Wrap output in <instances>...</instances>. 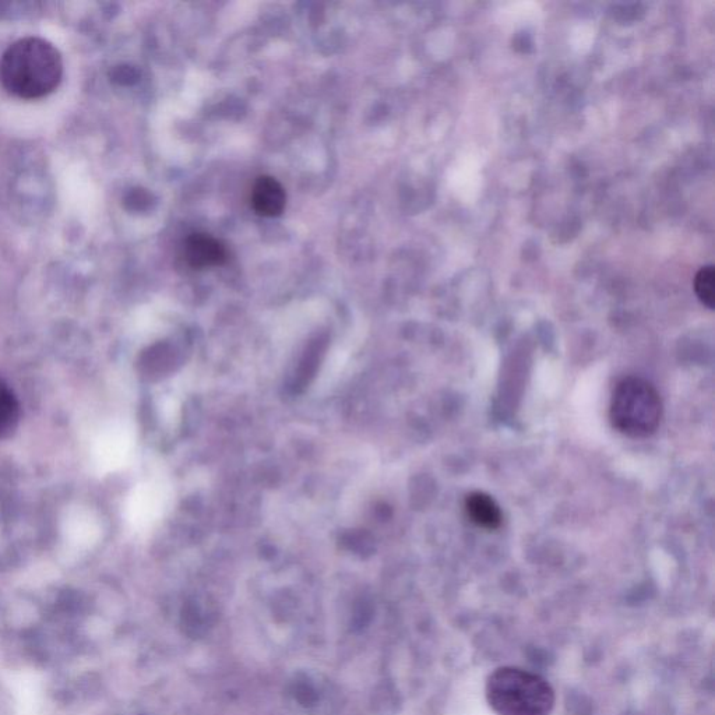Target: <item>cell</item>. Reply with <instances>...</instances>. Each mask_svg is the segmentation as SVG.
I'll list each match as a JSON object with an SVG mask.
<instances>
[{"instance_id": "52a82bcc", "label": "cell", "mask_w": 715, "mask_h": 715, "mask_svg": "<svg viewBox=\"0 0 715 715\" xmlns=\"http://www.w3.org/2000/svg\"><path fill=\"white\" fill-rule=\"evenodd\" d=\"M697 298L704 306L714 309L715 306V271L713 266L703 267L697 273L695 280Z\"/></svg>"}, {"instance_id": "7a4b0ae2", "label": "cell", "mask_w": 715, "mask_h": 715, "mask_svg": "<svg viewBox=\"0 0 715 715\" xmlns=\"http://www.w3.org/2000/svg\"><path fill=\"white\" fill-rule=\"evenodd\" d=\"M485 696L498 715H551L556 704L555 690L547 679L516 667L493 671Z\"/></svg>"}, {"instance_id": "5b68a950", "label": "cell", "mask_w": 715, "mask_h": 715, "mask_svg": "<svg viewBox=\"0 0 715 715\" xmlns=\"http://www.w3.org/2000/svg\"><path fill=\"white\" fill-rule=\"evenodd\" d=\"M287 195L283 185L271 176L257 178L252 190V206L262 217H278L283 214Z\"/></svg>"}, {"instance_id": "ba28073f", "label": "cell", "mask_w": 715, "mask_h": 715, "mask_svg": "<svg viewBox=\"0 0 715 715\" xmlns=\"http://www.w3.org/2000/svg\"><path fill=\"white\" fill-rule=\"evenodd\" d=\"M19 415V405L7 386L0 383V436L12 429Z\"/></svg>"}, {"instance_id": "8992f818", "label": "cell", "mask_w": 715, "mask_h": 715, "mask_svg": "<svg viewBox=\"0 0 715 715\" xmlns=\"http://www.w3.org/2000/svg\"><path fill=\"white\" fill-rule=\"evenodd\" d=\"M466 513L475 526L484 530H498L502 526L503 514L492 496L484 492H474L467 496Z\"/></svg>"}, {"instance_id": "3957f363", "label": "cell", "mask_w": 715, "mask_h": 715, "mask_svg": "<svg viewBox=\"0 0 715 715\" xmlns=\"http://www.w3.org/2000/svg\"><path fill=\"white\" fill-rule=\"evenodd\" d=\"M609 418L616 431L633 439H644L657 432L662 418V401L657 389L647 380L630 376L618 383Z\"/></svg>"}, {"instance_id": "6da1fadb", "label": "cell", "mask_w": 715, "mask_h": 715, "mask_svg": "<svg viewBox=\"0 0 715 715\" xmlns=\"http://www.w3.org/2000/svg\"><path fill=\"white\" fill-rule=\"evenodd\" d=\"M62 77L61 52L44 38H21L0 58V84L21 100L47 97L59 87Z\"/></svg>"}, {"instance_id": "9c48e42d", "label": "cell", "mask_w": 715, "mask_h": 715, "mask_svg": "<svg viewBox=\"0 0 715 715\" xmlns=\"http://www.w3.org/2000/svg\"><path fill=\"white\" fill-rule=\"evenodd\" d=\"M112 79L121 84L129 83V80L135 81L137 79L136 70L128 68V66H121L112 72Z\"/></svg>"}, {"instance_id": "277c9868", "label": "cell", "mask_w": 715, "mask_h": 715, "mask_svg": "<svg viewBox=\"0 0 715 715\" xmlns=\"http://www.w3.org/2000/svg\"><path fill=\"white\" fill-rule=\"evenodd\" d=\"M186 263L193 269L221 266L227 262V249L218 239L207 234H193L183 246Z\"/></svg>"}]
</instances>
